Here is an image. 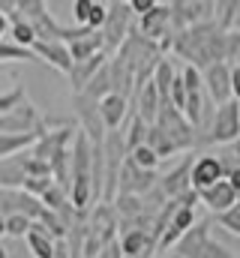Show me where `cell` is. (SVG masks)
Here are the masks:
<instances>
[{"mask_svg":"<svg viewBox=\"0 0 240 258\" xmlns=\"http://www.w3.org/2000/svg\"><path fill=\"white\" fill-rule=\"evenodd\" d=\"M225 48H228V33L219 30L213 21H204L177 33L171 51H177L186 66H195L198 72H204L213 63H225Z\"/></svg>","mask_w":240,"mask_h":258,"instance_id":"cell-1","label":"cell"},{"mask_svg":"<svg viewBox=\"0 0 240 258\" xmlns=\"http://www.w3.org/2000/svg\"><path fill=\"white\" fill-rule=\"evenodd\" d=\"M156 126L171 138V144L177 147V153H183V150H189V147L198 144V141H195V126L186 120V114L177 111L171 102H162L159 117H156Z\"/></svg>","mask_w":240,"mask_h":258,"instance_id":"cell-2","label":"cell"},{"mask_svg":"<svg viewBox=\"0 0 240 258\" xmlns=\"http://www.w3.org/2000/svg\"><path fill=\"white\" fill-rule=\"evenodd\" d=\"M132 6L123 3V0H114L108 3V18H105V27H102V36H105V51H120V45L129 39L132 33Z\"/></svg>","mask_w":240,"mask_h":258,"instance_id":"cell-3","label":"cell"},{"mask_svg":"<svg viewBox=\"0 0 240 258\" xmlns=\"http://www.w3.org/2000/svg\"><path fill=\"white\" fill-rule=\"evenodd\" d=\"M240 141V102L231 99L225 105H216L213 126L207 135V144H234Z\"/></svg>","mask_w":240,"mask_h":258,"instance_id":"cell-4","label":"cell"},{"mask_svg":"<svg viewBox=\"0 0 240 258\" xmlns=\"http://www.w3.org/2000/svg\"><path fill=\"white\" fill-rule=\"evenodd\" d=\"M48 207L42 204V198H33L24 189H0V216H27L30 222H39L42 213Z\"/></svg>","mask_w":240,"mask_h":258,"instance_id":"cell-5","label":"cell"},{"mask_svg":"<svg viewBox=\"0 0 240 258\" xmlns=\"http://www.w3.org/2000/svg\"><path fill=\"white\" fill-rule=\"evenodd\" d=\"M156 180H159L156 171H144V168H138V165L126 156V162H123V168H120L117 195H123V198H144L150 189H156Z\"/></svg>","mask_w":240,"mask_h":258,"instance_id":"cell-6","label":"cell"},{"mask_svg":"<svg viewBox=\"0 0 240 258\" xmlns=\"http://www.w3.org/2000/svg\"><path fill=\"white\" fill-rule=\"evenodd\" d=\"M225 177H228V165H225L219 156H213V153H201V156L192 159L189 180H192V189H195V192L210 189V186H216V183L225 180Z\"/></svg>","mask_w":240,"mask_h":258,"instance_id":"cell-7","label":"cell"},{"mask_svg":"<svg viewBox=\"0 0 240 258\" xmlns=\"http://www.w3.org/2000/svg\"><path fill=\"white\" fill-rule=\"evenodd\" d=\"M75 132H78V129H72V126L45 129V132L36 138V144L30 147V156H36V159H42V162H51L57 153H63V150H69V147H72Z\"/></svg>","mask_w":240,"mask_h":258,"instance_id":"cell-8","label":"cell"},{"mask_svg":"<svg viewBox=\"0 0 240 258\" xmlns=\"http://www.w3.org/2000/svg\"><path fill=\"white\" fill-rule=\"evenodd\" d=\"M201 81H204V93L216 102V105H225L234 99V90H231V66L228 63H213L201 72Z\"/></svg>","mask_w":240,"mask_h":258,"instance_id":"cell-9","label":"cell"},{"mask_svg":"<svg viewBox=\"0 0 240 258\" xmlns=\"http://www.w3.org/2000/svg\"><path fill=\"white\" fill-rule=\"evenodd\" d=\"M75 111H78V120H81V132L96 144V147H102V141H105V123H102V114H99V102H93V99H87L84 93H78L75 99Z\"/></svg>","mask_w":240,"mask_h":258,"instance_id":"cell-10","label":"cell"},{"mask_svg":"<svg viewBox=\"0 0 240 258\" xmlns=\"http://www.w3.org/2000/svg\"><path fill=\"white\" fill-rule=\"evenodd\" d=\"M180 204V201H177ZM195 225V207H186V204H180L177 210H174V216L168 219V225H165V231H162V237H159V243H156V252H165V249H171V246H177L180 237L189 231Z\"/></svg>","mask_w":240,"mask_h":258,"instance_id":"cell-11","label":"cell"},{"mask_svg":"<svg viewBox=\"0 0 240 258\" xmlns=\"http://www.w3.org/2000/svg\"><path fill=\"white\" fill-rule=\"evenodd\" d=\"M189 171H192V159L186 156L174 171H168L165 177H159V192L165 195L168 201H180V198H186L189 192H195L192 189V180H189Z\"/></svg>","mask_w":240,"mask_h":258,"instance_id":"cell-12","label":"cell"},{"mask_svg":"<svg viewBox=\"0 0 240 258\" xmlns=\"http://www.w3.org/2000/svg\"><path fill=\"white\" fill-rule=\"evenodd\" d=\"M198 201H201L210 213L222 216V213H228L231 207H237V204H240V195L234 192V186H231L228 180H219L216 186L201 189V192H198Z\"/></svg>","mask_w":240,"mask_h":258,"instance_id":"cell-13","label":"cell"},{"mask_svg":"<svg viewBox=\"0 0 240 258\" xmlns=\"http://www.w3.org/2000/svg\"><path fill=\"white\" fill-rule=\"evenodd\" d=\"M132 96H135V117H141L147 126H153L156 117H159V108H162V96H159L153 78L144 81V84H138Z\"/></svg>","mask_w":240,"mask_h":258,"instance_id":"cell-14","label":"cell"},{"mask_svg":"<svg viewBox=\"0 0 240 258\" xmlns=\"http://www.w3.org/2000/svg\"><path fill=\"white\" fill-rule=\"evenodd\" d=\"M45 129H48V123L42 120L39 129H33V132H0V162L3 159H12L18 153H27Z\"/></svg>","mask_w":240,"mask_h":258,"instance_id":"cell-15","label":"cell"},{"mask_svg":"<svg viewBox=\"0 0 240 258\" xmlns=\"http://www.w3.org/2000/svg\"><path fill=\"white\" fill-rule=\"evenodd\" d=\"M33 54L39 57V63L54 66V69L63 72V75H69L72 66H75V60H72L66 42H36V45H33Z\"/></svg>","mask_w":240,"mask_h":258,"instance_id":"cell-16","label":"cell"},{"mask_svg":"<svg viewBox=\"0 0 240 258\" xmlns=\"http://www.w3.org/2000/svg\"><path fill=\"white\" fill-rule=\"evenodd\" d=\"M129 111H132V102L126 96H117V93H108L99 102V114H102V123H105L108 132H120V126L129 117Z\"/></svg>","mask_w":240,"mask_h":258,"instance_id":"cell-17","label":"cell"},{"mask_svg":"<svg viewBox=\"0 0 240 258\" xmlns=\"http://www.w3.org/2000/svg\"><path fill=\"white\" fill-rule=\"evenodd\" d=\"M207 240H210V222H195L174 246V252L180 258H201L207 249Z\"/></svg>","mask_w":240,"mask_h":258,"instance_id":"cell-18","label":"cell"},{"mask_svg":"<svg viewBox=\"0 0 240 258\" xmlns=\"http://www.w3.org/2000/svg\"><path fill=\"white\" fill-rule=\"evenodd\" d=\"M108 72H111V93H117V96H126L129 102H132V93H135V72H132V66L126 57H120L114 54L111 60H108Z\"/></svg>","mask_w":240,"mask_h":258,"instance_id":"cell-19","label":"cell"},{"mask_svg":"<svg viewBox=\"0 0 240 258\" xmlns=\"http://www.w3.org/2000/svg\"><path fill=\"white\" fill-rule=\"evenodd\" d=\"M111 57L108 54H96V57H90V60H81V63H75L72 66V72L66 75L69 78V87H72V93L78 96V93H84V87L93 81V75L102 69V66L108 63Z\"/></svg>","mask_w":240,"mask_h":258,"instance_id":"cell-20","label":"cell"},{"mask_svg":"<svg viewBox=\"0 0 240 258\" xmlns=\"http://www.w3.org/2000/svg\"><path fill=\"white\" fill-rule=\"evenodd\" d=\"M24 243H27V252L30 258H54L57 255V240L39 225V222H33L30 225V234L24 237Z\"/></svg>","mask_w":240,"mask_h":258,"instance_id":"cell-21","label":"cell"},{"mask_svg":"<svg viewBox=\"0 0 240 258\" xmlns=\"http://www.w3.org/2000/svg\"><path fill=\"white\" fill-rule=\"evenodd\" d=\"M9 39H12L15 45H21V48H30V51H33V45H36V30H33V24H30L18 9L9 12Z\"/></svg>","mask_w":240,"mask_h":258,"instance_id":"cell-22","label":"cell"},{"mask_svg":"<svg viewBox=\"0 0 240 258\" xmlns=\"http://www.w3.org/2000/svg\"><path fill=\"white\" fill-rule=\"evenodd\" d=\"M0 63H39V57L30 48L15 45L12 39H0Z\"/></svg>","mask_w":240,"mask_h":258,"instance_id":"cell-23","label":"cell"},{"mask_svg":"<svg viewBox=\"0 0 240 258\" xmlns=\"http://www.w3.org/2000/svg\"><path fill=\"white\" fill-rule=\"evenodd\" d=\"M108 93H111V72H108V63H105L96 75H93V81L84 87V96L93 99V102H102Z\"/></svg>","mask_w":240,"mask_h":258,"instance_id":"cell-24","label":"cell"},{"mask_svg":"<svg viewBox=\"0 0 240 258\" xmlns=\"http://www.w3.org/2000/svg\"><path fill=\"white\" fill-rule=\"evenodd\" d=\"M147 123L141 120V117H135V111H132V117H129V126L123 132V141H126V150L132 153L135 147H141V144H147Z\"/></svg>","mask_w":240,"mask_h":258,"instance_id":"cell-25","label":"cell"},{"mask_svg":"<svg viewBox=\"0 0 240 258\" xmlns=\"http://www.w3.org/2000/svg\"><path fill=\"white\" fill-rule=\"evenodd\" d=\"M147 147H150V150H153L159 159H165V156L177 153V147L171 144V138H168V135H165V132H162L159 126H156V123L147 129Z\"/></svg>","mask_w":240,"mask_h":258,"instance_id":"cell-26","label":"cell"},{"mask_svg":"<svg viewBox=\"0 0 240 258\" xmlns=\"http://www.w3.org/2000/svg\"><path fill=\"white\" fill-rule=\"evenodd\" d=\"M174 63L165 57L162 63L156 66V72H153V84H156V90H159V96H162V102H168V90H171V81H174Z\"/></svg>","mask_w":240,"mask_h":258,"instance_id":"cell-27","label":"cell"},{"mask_svg":"<svg viewBox=\"0 0 240 258\" xmlns=\"http://www.w3.org/2000/svg\"><path fill=\"white\" fill-rule=\"evenodd\" d=\"M24 102H27V90H24V84H15L12 90L0 93V117L12 114V111H15V108H21Z\"/></svg>","mask_w":240,"mask_h":258,"instance_id":"cell-28","label":"cell"},{"mask_svg":"<svg viewBox=\"0 0 240 258\" xmlns=\"http://www.w3.org/2000/svg\"><path fill=\"white\" fill-rule=\"evenodd\" d=\"M129 159H132V162H135L138 168H144V171H156V165L162 162V159H159V156H156V153H153V150L147 147V144L135 147V150L129 153Z\"/></svg>","mask_w":240,"mask_h":258,"instance_id":"cell-29","label":"cell"},{"mask_svg":"<svg viewBox=\"0 0 240 258\" xmlns=\"http://www.w3.org/2000/svg\"><path fill=\"white\" fill-rule=\"evenodd\" d=\"M3 219H6V237H21V240H24V237L30 234V225H33V222H30L27 216H18V213H15V216H3Z\"/></svg>","mask_w":240,"mask_h":258,"instance_id":"cell-30","label":"cell"},{"mask_svg":"<svg viewBox=\"0 0 240 258\" xmlns=\"http://www.w3.org/2000/svg\"><path fill=\"white\" fill-rule=\"evenodd\" d=\"M51 186H54V177H27L21 189H24V192H30L33 198H42Z\"/></svg>","mask_w":240,"mask_h":258,"instance_id":"cell-31","label":"cell"},{"mask_svg":"<svg viewBox=\"0 0 240 258\" xmlns=\"http://www.w3.org/2000/svg\"><path fill=\"white\" fill-rule=\"evenodd\" d=\"M105 18H108V3L93 0V6H90V18H87V30H102V27H105Z\"/></svg>","mask_w":240,"mask_h":258,"instance_id":"cell-32","label":"cell"},{"mask_svg":"<svg viewBox=\"0 0 240 258\" xmlns=\"http://www.w3.org/2000/svg\"><path fill=\"white\" fill-rule=\"evenodd\" d=\"M90 6H93V0H75V3H72V18H75V24H78V27H87Z\"/></svg>","mask_w":240,"mask_h":258,"instance_id":"cell-33","label":"cell"},{"mask_svg":"<svg viewBox=\"0 0 240 258\" xmlns=\"http://www.w3.org/2000/svg\"><path fill=\"white\" fill-rule=\"evenodd\" d=\"M219 225H222V228H228L231 234H237V237H240V204H237V207H231L228 213H222V216H219Z\"/></svg>","mask_w":240,"mask_h":258,"instance_id":"cell-34","label":"cell"},{"mask_svg":"<svg viewBox=\"0 0 240 258\" xmlns=\"http://www.w3.org/2000/svg\"><path fill=\"white\" fill-rule=\"evenodd\" d=\"M201 258H237V255H234L231 249H225L219 240H213V237H210V240H207V249H204V255H201Z\"/></svg>","mask_w":240,"mask_h":258,"instance_id":"cell-35","label":"cell"},{"mask_svg":"<svg viewBox=\"0 0 240 258\" xmlns=\"http://www.w3.org/2000/svg\"><path fill=\"white\" fill-rule=\"evenodd\" d=\"M129 6H132V12L141 18V15H147V12L156 6V0H129Z\"/></svg>","mask_w":240,"mask_h":258,"instance_id":"cell-36","label":"cell"},{"mask_svg":"<svg viewBox=\"0 0 240 258\" xmlns=\"http://www.w3.org/2000/svg\"><path fill=\"white\" fill-rule=\"evenodd\" d=\"M231 186H234V192L240 195V165H234V168H228V177H225Z\"/></svg>","mask_w":240,"mask_h":258,"instance_id":"cell-37","label":"cell"},{"mask_svg":"<svg viewBox=\"0 0 240 258\" xmlns=\"http://www.w3.org/2000/svg\"><path fill=\"white\" fill-rule=\"evenodd\" d=\"M231 90H234V99L240 102V66H231Z\"/></svg>","mask_w":240,"mask_h":258,"instance_id":"cell-38","label":"cell"},{"mask_svg":"<svg viewBox=\"0 0 240 258\" xmlns=\"http://www.w3.org/2000/svg\"><path fill=\"white\" fill-rule=\"evenodd\" d=\"M231 33H240V3L234 6V24H231Z\"/></svg>","mask_w":240,"mask_h":258,"instance_id":"cell-39","label":"cell"},{"mask_svg":"<svg viewBox=\"0 0 240 258\" xmlns=\"http://www.w3.org/2000/svg\"><path fill=\"white\" fill-rule=\"evenodd\" d=\"M3 237H6V219L0 216V240H3Z\"/></svg>","mask_w":240,"mask_h":258,"instance_id":"cell-40","label":"cell"},{"mask_svg":"<svg viewBox=\"0 0 240 258\" xmlns=\"http://www.w3.org/2000/svg\"><path fill=\"white\" fill-rule=\"evenodd\" d=\"M231 147H234V156H237V159H240V141H234Z\"/></svg>","mask_w":240,"mask_h":258,"instance_id":"cell-41","label":"cell"},{"mask_svg":"<svg viewBox=\"0 0 240 258\" xmlns=\"http://www.w3.org/2000/svg\"><path fill=\"white\" fill-rule=\"evenodd\" d=\"M159 258H180V255H177V252H162Z\"/></svg>","mask_w":240,"mask_h":258,"instance_id":"cell-42","label":"cell"},{"mask_svg":"<svg viewBox=\"0 0 240 258\" xmlns=\"http://www.w3.org/2000/svg\"><path fill=\"white\" fill-rule=\"evenodd\" d=\"M0 258H9V252H6V246L0 243Z\"/></svg>","mask_w":240,"mask_h":258,"instance_id":"cell-43","label":"cell"}]
</instances>
